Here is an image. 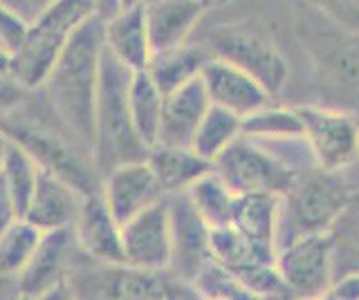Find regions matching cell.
<instances>
[{
  "label": "cell",
  "mask_w": 359,
  "mask_h": 300,
  "mask_svg": "<svg viewBox=\"0 0 359 300\" xmlns=\"http://www.w3.org/2000/svg\"><path fill=\"white\" fill-rule=\"evenodd\" d=\"M101 61H104V34H101V18L95 9V16H90L72 34L48 81L39 90L54 119L90 155L95 146V108Z\"/></svg>",
  "instance_id": "6da1fadb"
},
{
  "label": "cell",
  "mask_w": 359,
  "mask_h": 300,
  "mask_svg": "<svg viewBox=\"0 0 359 300\" xmlns=\"http://www.w3.org/2000/svg\"><path fill=\"white\" fill-rule=\"evenodd\" d=\"M27 99L29 94L0 119V130H5L11 141L29 152L43 173H50L74 186L83 197L99 193L101 175L95 169L93 155L67 135L45 101L34 106Z\"/></svg>",
  "instance_id": "7a4b0ae2"
},
{
  "label": "cell",
  "mask_w": 359,
  "mask_h": 300,
  "mask_svg": "<svg viewBox=\"0 0 359 300\" xmlns=\"http://www.w3.org/2000/svg\"><path fill=\"white\" fill-rule=\"evenodd\" d=\"M294 34L312 61L314 79L337 110L359 115V36L337 25L317 3L294 5Z\"/></svg>",
  "instance_id": "3957f363"
},
{
  "label": "cell",
  "mask_w": 359,
  "mask_h": 300,
  "mask_svg": "<svg viewBox=\"0 0 359 300\" xmlns=\"http://www.w3.org/2000/svg\"><path fill=\"white\" fill-rule=\"evenodd\" d=\"M130 74L104 50L101 61V81L95 108V169L104 180L112 169L133 162H146L151 148L137 137L128 110Z\"/></svg>",
  "instance_id": "277c9868"
},
{
  "label": "cell",
  "mask_w": 359,
  "mask_h": 300,
  "mask_svg": "<svg viewBox=\"0 0 359 300\" xmlns=\"http://www.w3.org/2000/svg\"><path fill=\"white\" fill-rule=\"evenodd\" d=\"M353 184L344 173L306 171L297 184L280 197L276 227V251L306 236L334 233L337 222L353 204Z\"/></svg>",
  "instance_id": "5b68a950"
},
{
  "label": "cell",
  "mask_w": 359,
  "mask_h": 300,
  "mask_svg": "<svg viewBox=\"0 0 359 300\" xmlns=\"http://www.w3.org/2000/svg\"><path fill=\"white\" fill-rule=\"evenodd\" d=\"M95 9L93 0H52L48 12L27 27L25 38L11 52L9 79L22 92H39L72 34L95 16Z\"/></svg>",
  "instance_id": "8992f818"
},
{
  "label": "cell",
  "mask_w": 359,
  "mask_h": 300,
  "mask_svg": "<svg viewBox=\"0 0 359 300\" xmlns=\"http://www.w3.org/2000/svg\"><path fill=\"white\" fill-rule=\"evenodd\" d=\"M76 300H202L200 292L168 271H144L128 264H101L76 253L67 273Z\"/></svg>",
  "instance_id": "52a82bcc"
},
{
  "label": "cell",
  "mask_w": 359,
  "mask_h": 300,
  "mask_svg": "<svg viewBox=\"0 0 359 300\" xmlns=\"http://www.w3.org/2000/svg\"><path fill=\"white\" fill-rule=\"evenodd\" d=\"M205 45L213 59L229 63L256 79L269 97L283 92L290 76L287 59L276 45L272 31L256 20H241L211 29Z\"/></svg>",
  "instance_id": "ba28073f"
},
{
  "label": "cell",
  "mask_w": 359,
  "mask_h": 300,
  "mask_svg": "<svg viewBox=\"0 0 359 300\" xmlns=\"http://www.w3.org/2000/svg\"><path fill=\"white\" fill-rule=\"evenodd\" d=\"M213 173L233 195H278L283 197L301 177L297 166L267 152L256 141L238 137L213 162Z\"/></svg>",
  "instance_id": "9c48e42d"
},
{
  "label": "cell",
  "mask_w": 359,
  "mask_h": 300,
  "mask_svg": "<svg viewBox=\"0 0 359 300\" xmlns=\"http://www.w3.org/2000/svg\"><path fill=\"white\" fill-rule=\"evenodd\" d=\"M314 169L344 173L359 159V115L328 106H294Z\"/></svg>",
  "instance_id": "30bf717a"
},
{
  "label": "cell",
  "mask_w": 359,
  "mask_h": 300,
  "mask_svg": "<svg viewBox=\"0 0 359 300\" xmlns=\"http://www.w3.org/2000/svg\"><path fill=\"white\" fill-rule=\"evenodd\" d=\"M334 247V233H319L276 251V269L297 300H314L332 287Z\"/></svg>",
  "instance_id": "8fae6325"
},
{
  "label": "cell",
  "mask_w": 359,
  "mask_h": 300,
  "mask_svg": "<svg viewBox=\"0 0 359 300\" xmlns=\"http://www.w3.org/2000/svg\"><path fill=\"white\" fill-rule=\"evenodd\" d=\"M104 50L128 72H146L153 59L144 3H97Z\"/></svg>",
  "instance_id": "7c38bea8"
},
{
  "label": "cell",
  "mask_w": 359,
  "mask_h": 300,
  "mask_svg": "<svg viewBox=\"0 0 359 300\" xmlns=\"http://www.w3.org/2000/svg\"><path fill=\"white\" fill-rule=\"evenodd\" d=\"M171 222V266L168 273L184 283H196L211 262V229L191 204L187 193L166 197Z\"/></svg>",
  "instance_id": "4fadbf2b"
},
{
  "label": "cell",
  "mask_w": 359,
  "mask_h": 300,
  "mask_svg": "<svg viewBox=\"0 0 359 300\" xmlns=\"http://www.w3.org/2000/svg\"><path fill=\"white\" fill-rule=\"evenodd\" d=\"M123 264L144 271H168L171 266V222L166 199L121 227Z\"/></svg>",
  "instance_id": "5bb4252c"
},
{
  "label": "cell",
  "mask_w": 359,
  "mask_h": 300,
  "mask_svg": "<svg viewBox=\"0 0 359 300\" xmlns=\"http://www.w3.org/2000/svg\"><path fill=\"white\" fill-rule=\"evenodd\" d=\"M99 193L121 227L166 199L149 162H133L112 169L101 180Z\"/></svg>",
  "instance_id": "9a60e30c"
},
{
  "label": "cell",
  "mask_w": 359,
  "mask_h": 300,
  "mask_svg": "<svg viewBox=\"0 0 359 300\" xmlns=\"http://www.w3.org/2000/svg\"><path fill=\"white\" fill-rule=\"evenodd\" d=\"M76 253L79 251L72 231L43 233L29 264L16 278L18 294L34 300L50 289L67 283V273L72 269Z\"/></svg>",
  "instance_id": "2e32d148"
},
{
  "label": "cell",
  "mask_w": 359,
  "mask_h": 300,
  "mask_svg": "<svg viewBox=\"0 0 359 300\" xmlns=\"http://www.w3.org/2000/svg\"><path fill=\"white\" fill-rule=\"evenodd\" d=\"M76 251L83 258L101 264H121V224L112 217L101 193L83 197L81 210L72 227Z\"/></svg>",
  "instance_id": "e0dca14e"
},
{
  "label": "cell",
  "mask_w": 359,
  "mask_h": 300,
  "mask_svg": "<svg viewBox=\"0 0 359 300\" xmlns=\"http://www.w3.org/2000/svg\"><path fill=\"white\" fill-rule=\"evenodd\" d=\"M200 79L205 83L211 106H218L241 119L263 110L272 99L265 92V87L250 74L218 59H211L207 63Z\"/></svg>",
  "instance_id": "ac0fdd59"
},
{
  "label": "cell",
  "mask_w": 359,
  "mask_h": 300,
  "mask_svg": "<svg viewBox=\"0 0 359 300\" xmlns=\"http://www.w3.org/2000/svg\"><path fill=\"white\" fill-rule=\"evenodd\" d=\"M209 108L211 101L202 79H196L182 87H177L173 92L164 94L162 121H160V132H157L155 146L191 148L196 132Z\"/></svg>",
  "instance_id": "d6986e66"
},
{
  "label": "cell",
  "mask_w": 359,
  "mask_h": 300,
  "mask_svg": "<svg viewBox=\"0 0 359 300\" xmlns=\"http://www.w3.org/2000/svg\"><path fill=\"white\" fill-rule=\"evenodd\" d=\"M144 5L153 54L187 45L202 16L213 7L205 0H153Z\"/></svg>",
  "instance_id": "ffe728a7"
},
{
  "label": "cell",
  "mask_w": 359,
  "mask_h": 300,
  "mask_svg": "<svg viewBox=\"0 0 359 300\" xmlns=\"http://www.w3.org/2000/svg\"><path fill=\"white\" fill-rule=\"evenodd\" d=\"M81 204H83V195L74 186L41 171L36 191H34L29 199L22 220L29 222L41 233L72 231L79 210H81Z\"/></svg>",
  "instance_id": "44dd1931"
},
{
  "label": "cell",
  "mask_w": 359,
  "mask_h": 300,
  "mask_svg": "<svg viewBox=\"0 0 359 300\" xmlns=\"http://www.w3.org/2000/svg\"><path fill=\"white\" fill-rule=\"evenodd\" d=\"M146 162L166 197L187 193L196 182L213 171V164L202 159L194 148L155 146L151 148Z\"/></svg>",
  "instance_id": "7402d4cb"
},
{
  "label": "cell",
  "mask_w": 359,
  "mask_h": 300,
  "mask_svg": "<svg viewBox=\"0 0 359 300\" xmlns=\"http://www.w3.org/2000/svg\"><path fill=\"white\" fill-rule=\"evenodd\" d=\"M211 59L213 57L205 43L189 41L187 45H180L175 50L153 54L146 72L151 74V79L162 90V94H168L177 87L200 79L202 70L207 68Z\"/></svg>",
  "instance_id": "603a6c76"
},
{
  "label": "cell",
  "mask_w": 359,
  "mask_h": 300,
  "mask_svg": "<svg viewBox=\"0 0 359 300\" xmlns=\"http://www.w3.org/2000/svg\"><path fill=\"white\" fill-rule=\"evenodd\" d=\"M211 260L231 276H241L256 266L276 264V249L247 240L236 229L227 227L211 231Z\"/></svg>",
  "instance_id": "cb8c5ba5"
},
{
  "label": "cell",
  "mask_w": 359,
  "mask_h": 300,
  "mask_svg": "<svg viewBox=\"0 0 359 300\" xmlns=\"http://www.w3.org/2000/svg\"><path fill=\"white\" fill-rule=\"evenodd\" d=\"M280 213L278 195H241L236 197L231 229L247 240L276 249V227Z\"/></svg>",
  "instance_id": "d4e9b609"
},
{
  "label": "cell",
  "mask_w": 359,
  "mask_h": 300,
  "mask_svg": "<svg viewBox=\"0 0 359 300\" xmlns=\"http://www.w3.org/2000/svg\"><path fill=\"white\" fill-rule=\"evenodd\" d=\"M164 94L155 85L149 72H133L128 83V110L137 137L146 148H153L157 143L162 121Z\"/></svg>",
  "instance_id": "484cf974"
},
{
  "label": "cell",
  "mask_w": 359,
  "mask_h": 300,
  "mask_svg": "<svg viewBox=\"0 0 359 300\" xmlns=\"http://www.w3.org/2000/svg\"><path fill=\"white\" fill-rule=\"evenodd\" d=\"M187 197L191 199V204L198 210V215L205 220V224L211 231L231 227L233 206L238 195H233L227 188V184H224L213 171L191 186L187 191Z\"/></svg>",
  "instance_id": "4316f807"
},
{
  "label": "cell",
  "mask_w": 359,
  "mask_h": 300,
  "mask_svg": "<svg viewBox=\"0 0 359 300\" xmlns=\"http://www.w3.org/2000/svg\"><path fill=\"white\" fill-rule=\"evenodd\" d=\"M241 137L250 141H294L303 139V126L294 108L265 106L243 119Z\"/></svg>",
  "instance_id": "83f0119b"
},
{
  "label": "cell",
  "mask_w": 359,
  "mask_h": 300,
  "mask_svg": "<svg viewBox=\"0 0 359 300\" xmlns=\"http://www.w3.org/2000/svg\"><path fill=\"white\" fill-rule=\"evenodd\" d=\"M241 126H243L241 117H236L218 106H211L207 110L205 119H202L191 148H194L202 159L213 164L241 137Z\"/></svg>",
  "instance_id": "f1b7e54d"
},
{
  "label": "cell",
  "mask_w": 359,
  "mask_h": 300,
  "mask_svg": "<svg viewBox=\"0 0 359 300\" xmlns=\"http://www.w3.org/2000/svg\"><path fill=\"white\" fill-rule=\"evenodd\" d=\"M43 233L29 222L18 220L5 231H0V278L16 280L29 264Z\"/></svg>",
  "instance_id": "f546056e"
},
{
  "label": "cell",
  "mask_w": 359,
  "mask_h": 300,
  "mask_svg": "<svg viewBox=\"0 0 359 300\" xmlns=\"http://www.w3.org/2000/svg\"><path fill=\"white\" fill-rule=\"evenodd\" d=\"M0 175H3V180L9 188L11 197H14V202L20 210V217H22L25 215V208L29 204L34 191H36L39 177H41L39 164L29 157V152H25L18 143L11 141Z\"/></svg>",
  "instance_id": "4dcf8cb0"
},
{
  "label": "cell",
  "mask_w": 359,
  "mask_h": 300,
  "mask_svg": "<svg viewBox=\"0 0 359 300\" xmlns=\"http://www.w3.org/2000/svg\"><path fill=\"white\" fill-rule=\"evenodd\" d=\"M25 34H27V25L11 12L5 0H0V48H5L11 54L20 45Z\"/></svg>",
  "instance_id": "1f68e13d"
},
{
  "label": "cell",
  "mask_w": 359,
  "mask_h": 300,
  "mask_svg": "<svg viewBox=\"0 0 359 300\" xmlns=\"http://www.w3.org/2000/svg\"><path fill=\"white\" fill-rule=\"evenodd\" d=\"M317 5L337 25L359 36V0H323Z\"/></svg>",
  "instance_id": "d6a6232c"
},
{
  "label": "cell",
  "mask_w": 359,
  "mask_h": 300,
  "mask_svg": "<svg viewBox=\"0 0 359 300\" xmlns=\"http://www.w3.org/2000/svg\"><path fill=\"white\" fill-rule=\"evenodd\" d=\"M5 3L11 12L22 20V23H25L27 27H32L45 12H48L52 0H5Z\"/></svg>",
  "instance_id": "836d02e7"
},
{
  "label": "cell",
  "mask_w": 359,
  "mask_h": 300,
  "mask_svg": "<svg viewBox=\"0 0 359 300\" xmlns=\"http://www.w3.org/2000/svg\"><path fill=\"white\" fill-rule=\"evenodd\" d=\"M314 300H359V271L344 276L339 283H332L328 292Z\"/></svg>",
  "instance_id": "e575fe53"
},
{
  "label": "cell",
  "mask_w": 359,
  "mask_h": 300,
  "mask_svg": "<svg viewBox=\"0 0 359 300\" xmlns=\"http://www.w3.org/2000/svg\"><path fill=\"white\" fill-rule=\"evenodd\" d=\"M25 97L27 92H22L9 76H0V119L11 113L18 103L25 101Z\"/></svg>",
  "instance_id": "d590c367"
},
{
  "label": "cell",
  "mask_w": 359,
  "mask_h": 300,
  "mask_svg": "<svg viewBox=\"0 0 359 300\" xmlns=\"http://www.w3.org/2000/svg\"><path fill=\"white\" fill-rule=\"evenodd\" d=\"M18 220H22L20 210L14 202V197H11V193H9L3 175H0V231H5L7 227H11Z\"/></svg>",
  "instance_id": "8d00e7d4"
},
{
  "label": "cell",
  "mask_w": 359,
  "mask_h": 300,
  "mask_svg": "<svg viewBox=\"0 0 359 300\" xmlns=\"http://www.w3.org/2000/svg\"><path fill=\"white\" fill-rule=\"evenodd\" d=\"M34 300H76V298H74V294H72V289L67 287V283H63V285L50 289V292H45L43 296L34 298Z\"/></svg>",
  "instance_id": "74e56055"
},
{
  "label": "cell",
  "mask_w": 359,
  "mask_h": 300,
  "mask_svg": "<svg viewBox=\"0 0 359 300\" xmlns=\"http://www.w3.org/2000/svg\"><path fill=\"white\" fill-rule=\"evenodd\" d=\"M18 294V287L16 280H9V278H0V300H16Z\"/></svg>",
  "instance_id": "f35d334b"
},
{
  "label": "cell",
  "mask_w": 359,
  "mask_h": 300,
  "mask_svg": "<svg viewBox=\"0 0 359 300\" xmlns=\"http://www.w3.org/2000/svg\"><path fill=\"white\" fill-rule=\"evenodd\" d=\"M9 146H11V139L5 135V130H0V171H3V164H5L7 152H9Z\"/></svg>",
  "instance_id": "ab89813d"
},
{
  "label": "cell",
  "mask_w": 359,
  "mask_h": 300,
  "mask_svg": "<svg viewBox=\"0 0 359 300\" xmlns=\"http://www.w3.org/2000/svg\"><path fill=\"white\" fill-rule=\"evenodd\" d=\"M9 63H11V54L0 48V76H9Z\"/></svg>",
  "instance_id": "60d3db41"
},
{
  "label": "cell",
  "mask_w": 359,
  "mask_h": 300,
  "mask_svg": "<svg viewBox=\"0 0 359 300\" xmlns=\"http://www.w3.org/2000/svg\"><path fill=\"white\" fill-rule=\"evenodd\" d=\"M16 300H29V298H25V296H18Z\"/></svg>",
  "instance_id": "b9f144b4"
}]
</instances>
